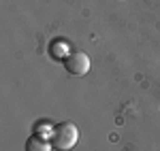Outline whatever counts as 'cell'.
<instances>
[{
	"instance_id": "2",
	"label": "cell",
	"mask_w": 160,
	"mask_h": 151,
	"mask_svg": "<svg viewBox=\"0 0 160 151\" xmlns=\"http://www.w3.org/2000/svg\"><path fill=\"white\" fill-rule=\"evenodd\" d=\"M62 64L66 68V73H71L73 77H83L90 70V58L83 51H71L62 58Z\"/></svg>"
},
{
	"instance_id": "3",
	"label": "cell",
	"mask_w": 160,
	"mask_h": 151,
	"mask_svg": "<svg viewBox=\"0 0 160 151\" xmlns=\"http://www.w3.org/2000/svg\"><path fill=\"white\" fill-rule=\"evenodd\" d=\"M53 147H51L49 140H45L41 134H32L30 139L26 140V151H51Z\"/></svg>"
},
{
	"instance_id": "1",
	"label": "cell",
	"mask_w": 160,
	"mask_h": 151,
	"mask_svg": "<svg viewBox=\"0 0 160 151\" xmlns=\"http://www.w3.org/2000/svg\"><path fill=\"white\" fill-rule=\"evenodd\" d=\"M79 140V130L73 121H62L51 128L49 143L56 151H71Z\"/></svg>"
}]
</instances>
